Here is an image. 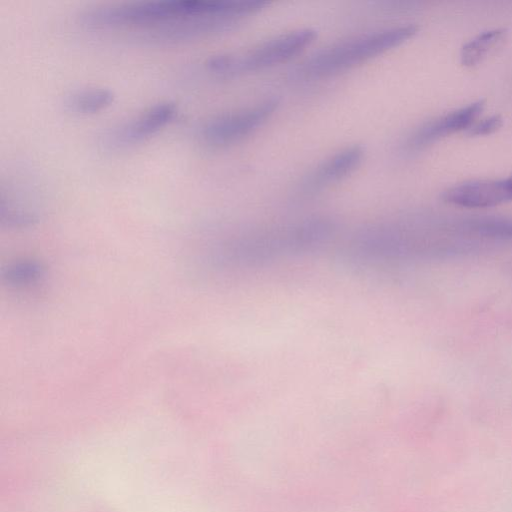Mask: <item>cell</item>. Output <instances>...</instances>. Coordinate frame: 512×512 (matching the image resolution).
<instances>
[{
  "instance_id": "12",
  "label": "cell",
  "mask_w": 512,
  "mask_h": 512,
  "mask_svg": "<svg viewBox=\"0 0 512 512\" xmlns=\"http://www.w3.org/2000/svg\"><path fill=\"white\" fill-rule=\"evenodd\" d=\"M502 125V118L500 115L489 116L482 121L472 125L467 133L471 136L487 135L498 130Z\"/></svg>"
},
{
  "instance_id": "13",
  "label": "cell",
  "mask_w": 512,
  "mask_h": 512,
  "mask_svg": "<svg viewBox=\"0 0 512 512\" xmlns=\"http://www.w3.org/2000/svg\"><path fill=\"white\" fill-rule=\"evenodd\" d=\"M39 274V268L34 265L22 264L8 271V279L13 283H26Z\"/></svg>"
},
{
  "instance_id": "5",
  "label": "cell",
  "mask_w": 512,
  "mask_h": 512,
  "mask_svg": "<svg viewBox=\"0 0 512 512\" xmlns=\"http://www.w3.org/2000/svg\"><path fill=\"white\" fill-rule=\"evenodd\" d=\"M177 114V106L170 101L158 102L139 114L119 123L103 137L104 145L111 149L126 148L150 138Z\"/></svg>"
},
{
  "instance_id": "4",
  "label": "cell",
  "mask_w": 512,
  "mask_h": 512,
  "mask_svg": "<svg viewBox=\"0 0 512 512\" xmlns=\"http://www.w3.org/2000/svg\"><path fill=\"white\" fill-rule=\"evenodd\" d=\"M278 106L277 98H267L253 106L218 115L201 129L202 140L211 146L233 143L254 131Z\"/></svg>"
},
{
  "instance_id": "7",
  "label": "cell",
  "mask_w": 512,
  "mask_h": 512,
  "mask_svg": "<svg viewBox=\"0 0 512 512\" xmlns=\"http://www.w3.org/2000/svg\"><path fill=\"white\" fill-rule=\"evenodd\" d=\"M485 100L479 99L464 107L450 113L430 120L416 129L409 137L407 145L411 149L422 148L423 146L443 137L445 135L469 129L473 121L481 113Z\"/></svg>"
},
{
  "instance_id": "2",
  "label": "cell",
  "mask_w": 512,
  "mask_h": 512,
  "mask_svg": "<svg viewBox=\"0 0 512 512\" xmlns=\"http://www.w3.org/2000/svg\"><path fill=\"white\" fill-rule=\"evenodd\" d=\"M417 30L416 25L407 24L342 40L313 54L302 63L297 73L301 77L319 78L346 70L398 46L411 38Z\"/></svg>"
},
{
  "instance_id": "3",
  "label": "cell",
  "mask_w": 512,
  "mask_h": 512,
  "mask_svg": "<svg viewBox=\"0 0 512 512\" xmlns=\"http://www.w3.org/2000/svg\"><path fill=\"white\" fill-rule=\"evenodd\" d=\"M317 36L312 28H301L278 35L253 48L213 55L206 67L219 75H237L280 63L300 52Z\"/></svg>"
},
{
  "instance_id": "8",
  "label": "cell",
  "mask_w": 512,
  "mask_h": 512,
  "mask_svg": "<svg viewBox=\"0 0 512 512\" xmlns=\"http://www.w3.org/2000/svg\"><path fill=\"white\" fill-rule=\"evenodd\" d=\"M360 145L348 146L321 163L311 178L314 186L328 184L341 179L354 170L363 158Z\"/></svg>"
},
{
  "instance_id": "6",
  "label": "cell",
  "mask_w": 512,
  "mask_h": 512,
  "mask_svg": "<svg viewBox=\"0 0 512 512\" xmlns=\"http://www.w3.org/2000/svg\"><path fill=\"white\" fill-rule=\"evenodd\" d=\"M450 204L486 208L512 201V174L498 180H473L454 185L442 193Z\"/></svg>"
},
{
  "instance_id": "1",
  "label": "cell",
  "mask_w": 512,
  "mask_h": 512,
  "mask_svg": "<svg viewBox=\"0 0 512 512\" xmlns=\"http://www.w3.org/2000/svg\"><path fill=\"white\" fill-rule=\"evenodd\" d=\"M333 229L326 220H308L283 230L239 239L223 248L221 257L240 267L263 265L318 249L332 236Z\"/></svg>"
},
{
  "instance_id": "10",
  "label": "cell",
  "mask_w": 512,
  "mask_h": 512,
  "mask_svg": "<svg viewBox=\"0 0 512 512\" xmlns=\"http://www.w3.org/2000/svg\"><path fill=\"white\" fill-rule=\"evenodd\" d=\"M505 35L506 29L504 28L481 32L462 46L461 63L468 67L477 65L504 39Z\"/></svg>"
},
{
  "instance_id": "9",
  "label": "cell",
  "mask_w": 512,
  "mask_h": 512,
  "mask_svg": "<svg viewBox=\"0 0 512 512\" xmlns=\"http://www.w3.org/2000/svg\"><path fill=\"white\" fill-rule=\"evenodd\" d=\"M114 98L109 88L87 87L71 92L65 99V107L73 114L87 115L107 108Z\"/></svg>"
},
{
  "instance_id": "11",
  "label": "cell",
  "mask_w": 512,
  "mask_h": 512,
  "mask_svg": "<svg viewBox=\"0 0 512 512\" xmlns=\"http://www.w3.org/2000/svg\"><path fill=\"white\" fill-rule=\"evenodd\" d=\"M473 232L497 239H512V218L483 217L472 219L465 223Z\"/></svg>"
}]
</instances>
